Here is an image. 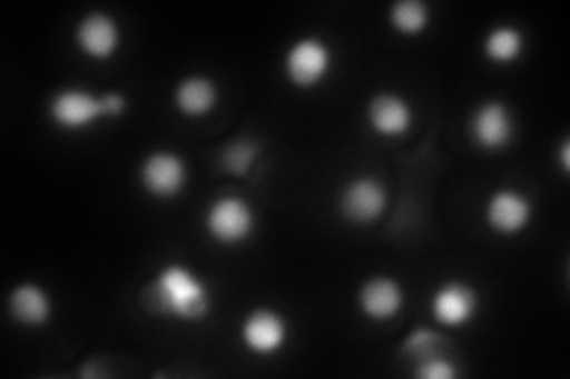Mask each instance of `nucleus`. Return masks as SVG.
Returning <instances> with one entry per match:
<instances>
[{
  "label": "nucleus",
  "instance_id": "obj_1",
  "mask_svg": "<svg viewBox=\"0 0 570 379\" xmlns=\"http://www.w3.org/2000/svg\"><path fill=\"white\" fill-rule=\"evenodd\" d=\"M153 306L157 313H165L186 322H198L212 311L209 285L184 263H167L150 282Z\"/></svg>",
  "mask_w": 570,
  "mask_h": 379
},
{
  "label": "nucleus",
  "instance_id": "obj_2",
  "mask_svg": "<svg viewBox=\"0 0 570 379\" xmlns=\"http://www.w3.org/2000/svg\"><path fill=\"white\" fill-rule=\"evenodd\" d=\"M205 228L217 242L238 245L245 242L255 230V211L243 197H217L205 213Z\"/></svg>",
  "mask_w": 570,
  "mask_h": 379
},
{
  "label": "nucleus",
  "instance_id": "obj_3",
  "mask_svg": "<svg viewBox=\"0 0 570 379\" xmlns=\"http://www.w3.org/2000/svg\"><path fill=\"white\" fill-rule=\"evenodd\" d=\"M331 64L333 56L328 43L316 39V36H305V39L295 41L285 52L283 71L291 83L299 88H312L328 77Z\"/></svg>",
  "mask_w": 570,
  "mask_h": 379
},
{
  "label": "nucleus",
  "instance_id": "obj_4",
  "mask_svg": "<svg viewBox=\"0 0 570 379\" xmlns=\"http://www.w3.org/2000/svg\"><path fill=\"white\" fill-rule=\"evenodd\" d=\"M48 112L50 119L67 131H81L100 119H110L105 110V98L94 96L91 90L83 88L58 90V93L50 98Z\"/></svg>",
  "mask_w": 570,
  "mask_h": 379
},
{
  "label": "nucleus",
  "instance_id": "obj_5",
  "mask_svg": "<svg viewBox=\"0 0 570 379\" xmlns=\"http://www.w3.org/2000/svg\"><path fill=\"white\" fill-rule=\"evenodd\" d=\"M188 180L186 161L176 152L157 150L142 159L140 164V186L146 188L157 200H171V197L181 195Z\"/></svg>",
  "mask_w": 570,
  "mask_h": 379
},
{
  "label": "nucleus",
  "instance_id": "obj_6",
  "mask_svg": "<svg viewBox=\"0 0 570 379\" xmlns=\"http://www.w3.org/2000/svg\"><path fill=\"white\" fill-rule=\"evenodd\" d=\"M288 320L274 309H255L240 325L243 345L262 356H272L281 351L288 341Z\"/></svg>",
  "mask_w": 570,
  "mask_h": 379
},
{
  "label": "nucleus",
  "instance_id": "obj_7",
  "mask_svg": "<svg viewBox=\"0 0 570 379\" xmlns=\"http://www.w3.org/2000/svg\"><path fill=\"white\" fill-rule=\"evenodd\" d=\"M471 136L480 148L502 150L515 136L513 114L504 102L488 100L471 117Z\"/></svg>",
  "mask_w": 570,
  "mask_h": 379
},
{
  "label": "nucleus",
  "instance_id": "obj_8",
  "mask_svg": "<svg viewBox=\"0 0 570 379\" xmlns=\"http://www.w3.org/2000/svg\"><path fill=\"white\" fill-rule=\"evenodd\" d=\"M478 292L461 280L444 282L431 301L433 318L444 328H463V325H469L478 313Z\"/></svg>",
  "mask_w": 570,
  "mask_h": 379
},
{
  "label": "nucleus",
  "instance_id": "obj_9",
  "mask_svg": "<svg viewBox=\"0 0 570 379\" xmlns=\"http://www.w3.org/2000/svg\"><path fill=\"white\" fill-rule=\"evenodd\" d=\"M75 39L83 56H88L91 60H110L119 48L121 31L112 14L88 12L77 24Z\"/></svg>",
  "mask_w": 570,
  "mask_h": 379
},
{
  "label": "nucleus",
  "instance_id": "obj_10",
  "mask_svg": "<svg viewBox=\"0 0 570 379\" xmlns=\"http://www.w3.org/2000/svg\"><path fill=\"white\" fill-rule=\"evenodd\" d=\"M387 205V192L383 183L373 178H356L345 186L341 195V209L354 223H371L381 219Z\"/></svg>",
  "mask_w": 570,
  "mask_h": 379
},
{
  "label": "nucleus",
  "instance_id": "obj_11",
  "mask_svg": "<svg viewBox=\"0 0 570 379\" xmlns=\"http://www.w3.org/2000/svg\"><path fill=\"white\" fill-rule=\"evenodd\" d=\"M485 219L499 235H519L532 221V205L519 190H499L488 200Z\"/></svg>",
  "mask_w": 570,
  "mask_h": 379
},
{
  "label": "nucleus",
  "instance_id": "obj_12",
  "mask_svg": "<svg viewBox=\"0 0 570 379\" xmlns=\"http://www.w3.org/2000/svg\"><path fill=\"white\" fill-rule=\"evenodd\" d=\"M371 129L383 138H400L414 123L412 104L397 93H379L368 102Z\"/></svg>",
  "mask_w": 570,
  "mask_h": 379
},
{
  "label": "nucleus",
  "instance_id": "obj_13",
  "mask_svg": "<svg viewBox=\"0 0 570 379\" xmlns=\"http://www.w3.org/2000/svg\"><path fill=\"white\" fill-rule=\"evenodd\" d=\"M404 306V290L392 278H371L360 290V309L371 320H390L395 318Z\"/></svg>",
  "mask_w": 570,
  "mask_h": 379
},
{
  "label": "nucleus",
  "instance_id": "obj_14",
  "mask_svg": "<svg viewBox=\"0 0 570 379\" xmlns=\"http://www.w3.org/2000/svg\"><path fill=\"white\" fill-rule=\"evenodd\" d=\"M10 316L14 322H20L22 328H43V325L52 316V303L48 292L41 285L22 282L10 292Z\"/></svg>",
  "mask_w": 570,
  "mask_h": 379
},
{
  "label": "nucleus",
  "instance_id": "obj_15",
  "mask_svg": "<svg viewBox=\"0 0 570 379\" xmlns=\"http://www.w3.org/2000/svg\"><path fill=\"white\" fill-rule=\"evenodd\" d=\"M217 100H219L217 83L198 74L181 79L174 90L176 110L190 119L207 117L214 107H217Z\"/></svg>",
  "mask_w": 570,
  "mask_h": 379
},
{
  "label": "nucleus",
  "instance_id": "obj_16",
  "mask_svg": "<svg viewBox=\"0 0 570 379\" xmlns=\"http://www.w3.org/2000/svg\"><path fill=\"white\" fill-rule=\"evenodd\" d=\"M525 48V39L523 33L515 27H497L488 33L485 39V56L488 60H492L494 64H511L523 56Z\"/></svg>",
  "mask_w": 570,
  "mask_h": 379
},
{
  "label": "nucleus",
  "instance_id": "obj_17",
  "mask_svg": "<svg viewBox=\"0 0 570 379\" xmlns=\"http://www.w3.org/2000/svg\"><path fill=\"white\" fill-rule=\"evenodd\" d=\"M390 22L402 33H421L431 22V10L423 0H397L390 8Z\"/></svg>",
  "mask_w": 570,
  "mask_h": 379
},
{
  "label": "nucleus",
  "instance_id": "obj_18",
  "mask_svg": "<svg viewBox=\"0 0 570 379\" xmlns=\"http://www.w3.org/2000/svg\"><path fill=\"white\" fill-rule=\"evenodd\" d=\"M442 335L433 332V330H419L414 335H409L404 339V347H402V353L404 356H412L414 360H421L425 356H433L438 353V349L442 347Z\"/></svg>",
  "mask_w": 570,
  "mask_h": 379
},
{
  "label": "nucleus",
  "instance_id": "obj_19",
  "mask_svg": "<svg viewBox=\"0 0 570 379\" xmlns=\"http://www.w3.org/2000/svg\"><path fill=\"white\" fill-rule=\"evenodd\" d=\"M414 375L421 379H454V377H459V368L452 363L450 358L433 353V356H425V358L416 360Z\"/></svg>",
  "mask_w": 570,
  "mask_h": 379
},
{
  "label": "nucleus",
  "instance_id": "obj_20",
  "mask_svg": "<svg viewBox=\"0 0 570 379\" xmlns=\"http://www.w3.org/2000/svg\"><path fill=\"white\" fill-rule=\"evenodd\" d=\"M568 150H570V142L563 140V146H561V164H563V169H568Z\"/></svg>",
  "mask_w": 570,
  "mask_h": 379
}]
</instances>
